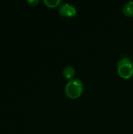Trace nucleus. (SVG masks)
Segmentation results:
<instances>
[{
    "label": "nucleus",
    "instance_id": "1",
    "mask_svg": "<svg viewBox=\"0 0 133 134\" xmlns=\"http://www.w3.org/2000/svg\"><path fill=\"white\" fill-rule=\"evenodd\" d=\"M65 93L67 97L72 100L79 98L84 92V85L79 79H74L69 81L64 89Z\"/></svg>",
    "mask_w": 133,
    "mask_h": 134
},
{
    "label": "nucleus",
    "instance_id": "2",
    "mask_svg": "<svg viewBox=\"0 0 133 134\" xmlns=\"http://www.w3.org/2000/svg\"><path fill=\"white\" fill-rule=\"evenodd\" d=\"M118 75L123 79H129L133 76V62L128 57L122 58L117 64Z\"/></svg>",
    "mask_w": 133,
    "mask_h": 134
},
{
    "label": "nucleus",
    "instance_id": "3",
    "mask_svg": "<svg viewBox=\"0 0 133 134\" xmlns=\"http://www.w3.org/2000/svg\"><path fill=\"white\" fill-rule=\"evenodd\" d=\"M77 9L70 3H62L58 9V13L64 18H73L77 15Z\"/></svg>",
    "mask_w": 133,
    "mask_h": 134
},
{
    "label": "nucleus",
    "instance_id": "4",
    "mask_svg": "<svg viewBox=\"0 0 133 134\" xmlns=\"http://www.w3.org/2000/svg\"><path fill=\"white\" fill-rule=\"evenodd\" d=\"M76 75V71L75 69L72 67V66H67L63 69L62 71V75L63 77L67 79V80H73L74 79V76Z\"/></svg>",
    "mask_w": 133,
    "mask_h": 134
},
{
    "label": "nucleus",
    "instance_id": "5",
    "mask_svg": "<svg viewBox=\"0 0 133 134\" xmlns=\"http://www.w3.org/2000/svg\"><path fill=\"white\" fill-rule=\"evenodd\" d=\"M123 13L128 17H133V1H129L124 5Z\"/></svg>",
    "mask_w": 133,
    "mask_h": 134
},
{
    "label": "nucleus",
    "instance_id": "6",
    "mask_svg": "<svg viewBox=\"0 0 133 134\" xmlns=\"http://www.w3.org/2000/svg\"><path fill=\"white\" fill-rule=\"evenodd\" d=\"M43 2L47 7L51 9L56 8L57 6H60L62 4V2L60 0H44Z\"/></svg>",
    "mask_w": 133,
    "mask_h": 134
},
{
    "label": "nucleus",
    "instance_id": "7",
    "mask_svg": "<svg viewBox=\"0 0 133 134\" xmlns=\"http://www.w3.org/2000/svg\"><path fill=\"white\" fill-rule=\"evenodd\" d=\"M27 2H28L29 4H31V5H34L38 4V3L39 2V1H38V0H35V1H30V0H28Z\"/></svg>",
    "mask_w": 133,
    "mask_h": 134
}]
</instances>
